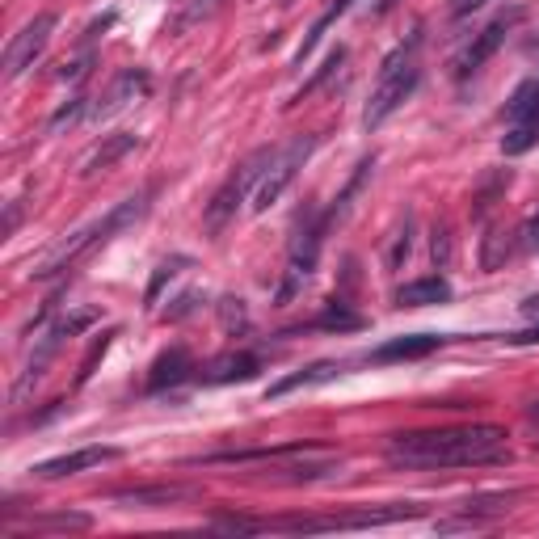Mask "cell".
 <instances>
[{
	"instance_id": "2",
	"label": "cell",
	"mask_w": 539,
	"mask_h": 539,
	"mask_svg": "<svg viewBox=\"0 0 539 539\" xmlns=\"http://www.w3.org/2000/svg\"><path fill=\"white\" fill-rule=\"evenodd\" d=\"M148 211V194H131V198H123L110 215H102V219H93V224H85L81 232H72V236H64V241H55L43 257L34 262V270H30V278H55V274H64V270H72L76 262H81L85 253H93L97 245H106L114 232H123V228H131L139 215Z\"/></svg>"
},
{
	"instance_id": "25",
	"label": "cell",
	"mask_w": 539,
	"mask_h": 539,
	"mask_svg": "<svg viewBox=\"0 0 539 539\" xmlns=\"http://www.w3.org/2000/svg\"><path fill=\"white\" fill-rule=\"evenodd\" d=\"M198 299H203V295H198V291L182 295V299H177V308H169V312H165V321H182V316H190V312L198 308Z\"/></svg>"
},
{
	"instance_id": "5",
	"label": "cell",
	"mask_w": 539,
	"mask_h": 539,
	"mask_svg": "<svg viewBox=\"0 0 539 539\" xmlns=\"http://www.w3.org/2000/svg\"><path fill=\"white\" fill-rule=\"evenodd\" d=\"M270 161H274V148H257L245 165H236V173L228 177L224 186L215 190V198H211V207H207V232H224L228 224H232V215H236V207L245 203V194L262 182L266 177V169H270Z\"/></svg>"
},
{
	"instance_id": "27",
	"label": "cell",
	"mask_w": 539,
	"mask_h": 539,
	"mask_svg": "<svg viewBox=\"0 0 539 539\" xmlns=\"http://www.w3.org/2000/svg\"><path fill=\"white\" fill-rule=\"evenodd\" d=\"M523 249H539V215L523 228Z\"/></svg>"
},
{
	"instance_id": "19",
	"label": "cell",
	"mask_w": 539,
	"mask_h": 539,
	"mask_svg": "<svg viewBox=\"0 0 539 539\" xmlns=\"http://www.w3.org/2000/svg\"><path fill=\"white\" fill-rule=\"evenodd\" d=\"M539 144V118H527V123H514L506 135H502V152L506 156H523L527 148Z\"/></svg>"
},
{
	"instance_id": "13",
	"label": "cell",
	"mask_w": 539,
	"mask_h": 539,
	"mask_svg": "<svg viewBox=\"0 0 539 539\" xmlns=\"http://www.w3.org/2000/svg\"><path fill=\"white\" fill-rule=\"evenodd\" d=\"M451 299V283L447 278H417V283H405L396 291V308H426V304H447Z\"/></svg>"
},
{
	"instance_id": "23",
	"label": "cell",
	"mask_w": 539,
	"mask_h": 539,
	"mask_svg": "<svg viewBox=\"0 0 539 539\" xmlns=\"http://www.w3.org/2000/svg\"><path fill=\"white\" fill-rule=\"evenodd\" d=\"M110 337H114V333H102V337H97V342H93V350L85 354V363H81V384H85V379L93 375V367H97V358H102V354L110 350Z\"/></svg>"
},
{
	"instance_id": "20",
	"label": "cell",
	"mask_w": 539,
	"mask_h": 539,
	"mask_svg": "<svg viewBox=\"0 0 539 539\" xmlns=\"http://www.w3.org/2000/svg\"><path fill=\"white\" fill-rule=\"evenodd\" d=\"M89 514H43L30 518V531H85Z\"/></svg>"
},
{
	"instance_id": "31",
	"label": "cell",
	"mask_w": 539,
	"mask_h": 539,
	"mask_svg": "<svg viewBox=\"0 0 539 539\" xmlns=\"http://www.w3.org/2000/svg\"><path fill=\"white\" fill-rule=\"evenodd\" d=\"M527 417H531V422H539V401H535V405L527 409Z\"/></svg>"
},
{
	"instance_id": "1",
	"label": "cell",
	"mask_w": 539,
	"mask_h": 539,
	"mask_svg": "<svg viewBox=\"0 0 539 539\" xmlns=\"http://www.w3.org/2000/svg\"><path fill=\"white\" fill-rule=\"evenodd\" d=\"M502 426H447V430H417L396 434L388 443V459L396 468H481L510 459Z\"/></svg>"
},
{
	"instance_id": "28",
	"label": "cell",
	"mask_w": 539,
	"mask_h": 539,
	"mask_svg": "<svg viewBox=\"0 0 539 539\" xmlns=\"http://www.w3.org/2000/svg\"><path fill=\"white\" fill-rule=\"evenodd\" d=\"M506 342H510V346H535V342H539V329H527V333H510Z\"/></svg>"
},
{
	"instance_id": "4",
	"label": "cell",
	"mask_w": 539,
	"mask_h": 539,
	"mask_svg": "<svg viewBox=\"0 0 539 539\" xmlns=\"http://www.w3.org/2000/svg\"><path fill=\"white\" fill-rule=\"evenodd\" d=\"M325 228H329V215H308L304 224L295 228V241L287 249V270H283V283H278V304H291V299L304 291V283L312 278L316 262H321V241H325Z\"/></svg>"
},
{
	"instance_id": "14",
	"label": "cell",
	"mask_w": 539,
	"mask_h": 539,
	"mask_svg": "<svg viewBox=\"0 0 539 539\" xmlns=\"http://www.w3.org/2000/svg\"><path fill=\"white\" fill-rule=\"evenodd\" d=\"M135 144H139V139H135L131 131H118V135H110L106 144H97V148H93V152L85 156V169H81V173H85V177H93V173L110 169L114 161H123V156H127V152H131Z\"/></svg>"
},
{
	"instance_id": "12",
	"label": "cell",
	"mask_w": 539,
	"mask_h": 539,
	"mask_svg": "<svg viewBox=\"0 0 539 539\" xmlns=\"http://www.w3.org/2000/svg\"><path fill=\"white\" fill-rule=\"evenodd\" d=\"M144 93H148V76L131 68V72L118 76V81L106 89L102 102L93 106V118H110V114H118V110H127V106L135 102V97H144Z\"/></svg>"
},
{
	"instance_id": "24",
	"label": "cell",
	"mask_w": 539,
	"mask_h": 539,
	"mask_svg": "<svg viewBox=\"0 0 539 539\" xmlns=\"http://www.w3.org/2000/svg\"><path fill=\"white\" fill-rule=\"evenodd\" d=\"M85 110H89L85 102H72V106H64V110H59V114L51 118V131H59V127H72V123H76V118H81Z\"/></svg>"
},
{
	"instance_id": "6",
	"label": "cell",
	"mask_w": 539,
	"mask_h": 539,
	"mask_svg": "<svg viewBox=\"0 0 539 539\" xmlns=\"http://www.w3.org/2000/svg\"><path fill=\"white\" fill-rule=\"evenodd\" d=\"M312 148H316V135H295L291 144L274 148V161H270L266 177H262V182H257V190H253V211H270L278 198L287 194V186L299 177V169L308 165Z\"/></svg>"
},
{
	"instance_id": "30",
	"label": "cell",
	"mask_w": 539,
	"mask_h": 539,
	"mask_svg": "<svg viewBox=\"0 0 539 539\" xmlns=\"http://www.w3.org/2000/svg\"><path fill=\"white\" fill-rule=\"evenodd\" d=\"M523 316H539V295H531L527 304H523Z\"/></svg>"
},
{
	"instance_id": "7",
	"label": "cell",
	"mask_w": 539,
	"mask_h": 539,
	"mask_svg": "<svg viewBox=\"0 0 539 539\" xmlns=\"http://www.w3.org/2000/svg\"><path fill=\"white\" fill-rule=\"evenodd\" d=\"M518 22H523V5H514V9H506V13H497L481 34H472V43L455 55V76H459V81H464V76H472V72H481L489 59L497 55V47L506 43V34H510Z\"/></svg>"
},
{
	"instance_id": "3",
	"label": "cell",
	"mask_w": 539,
	"mask_h": 539,
	"mask_svg": "<svg viewBox=\"0 0 539 539\" xmlns=\"http://www.w3.org/2000/svg\"><path fill=\"white\" fill-rule=\"evenodd\" d=\"M417 43L422 38H409V43H401L388 59H384V68H379V81H375V89H371V102H367V110H363V127L367 131H375L384 118H392L396 110H401L409 97H413V89H417V81H422V68H417Z\"/></svg>"
},
{
	"instance_id": "8",
	"label": "cell",
	"mask_w": 539,
	"mask_h": 539,
	"mask_svg": "<svg viewBox=\"0 0 539 539\" xmlns=\"http://www.w3.org/2000/svg\"><path fill=\"white\" fill-rule=\"evenodd\" d=\"M51 30H55V13H38L34 22H26L22 30L9 38V47H5V76H9V81H13V76H22L34 59L43 55Z\"/></svg>"
},
{
	"instance_id": "9",
	"label": "cell",
	"mask_w": 539,
	"mask_h": 539,
	"mask_svg": "<svg viewBox=\"0 0 539 539\" xmlns=\"http://www.w3.org/2000/svg\"><path fill=\"white\" fill-rule=\"evenodd\" d=\"M123 451L118 447H85V451H68V455H55L47 459V464H38L30 468L38 481H59V476H76V472H85V468H97V464H106V459H118Z\"/></svg>"
},
{
	"instance_id": "29",
	"label": "cell",
	"mask_w": 539,
	"mask_h": 539,
	"mask_svg": "<svg viewBox=\"0 0 539 539\" xmlns=\"http://www.w3.org/2000/svg\"><path fill=\"white\" fill-rule=\"evenodd\" d=\"M17 219H22V203H9V215H5V236H13Z\"/></svg>"
},
{
	"instance_id": "17",
	"label": "cell",
	"mask_w": 539,
	"mask_h": 539,
	"mask_svg": "<svg viewBox=\"0 0 539 539\" xmlns=\"http://www.w3.org/2000/svg\"><path fill=\"white\" fill-rule=\"evenodd\" d=\"M527 118H539V76L523 81L510 93V102H506V127L527 123Z\"/></svg>"
},
{
	"instance_id": "22",
	"label": "cell",
	"mask_w": 539,
	"mask_h": 539,
	"mask_svg": "<svg viewBox=\"0 0 539 539\" xmlns=\"http://www.w3.org/2000/svg\"><path fill=\"white\" fill-rule=\"evenodd\" d=\"M358 325H363V321H358L354 312H346L342 304H329V308H325V316L316 321V329H358Z\"/></svg>"
},
{
	"instance_id": "26",
	"label": "cell",
	"mask_w": 539,
	"mask_h": 539,
	"mask_svg": "<svg viewBox=\"0 0 539 539\" xmlns=\"http://www.w3.org/2000/svg\"><path fill=\"white\" fill-rule=\"evenodd\" d=\"M489 0H451V17H468V13H476V9H485Z\"/></svg>"
},
{
	"instance_id": "11",
	"label": "cell",
	"mask_w": 539,
	"mask_h": 539,
	"mask_svg": "<svg viewBox=\"0 0 539 539\" xmlns=\"http://www.w3.org/2000/svg\"><path fill=\"white\" fill-rule=\"evenodd\" d=\"M257 371H262V358L257 354L228 350V354L211 358V363L203 367V384H245V379H253Z\"/></svg>"
},
{
	"instance_id": "21",
	"label": "cell",
	"mask_w": 539,
	"mask_h": 539,
	"mask_svg": "<svg viewBox=\"0 0 539 539\" xmlns=\"http://www.w3.org/2000/svg\"><path fill=\"white\" fill-rule=\"evenodd\" d=\"M182 266H190V257H173V262H161L152 274V283H148V304H156V295H161V287L169 283V278L182 274Z\"/></svg>"
},
{
	"instance_id": "18",
	"label": "cell",
	"mask_w": 539,
	"mask_h": 539,
	"mask_svg": "<svg viewBox=\"0 0 539 539\" xmlns=\"http://www.w3.org/2000/svg\"><path fill=\"white\" fill-rule=\"evenodd\" d=\"M333 375H342V367H337V363H316V367H308V371L287 375V379H278V384H270V396H287V392H295V388L325 384V379H333Z\"/></svg>"
},
{
	"instance_id": "10",
	"label": "cell",
	"mask_w": 539,
	"mask_h": 539,
	"mask_svg": "<svg viewBox=\"0 0 539 539\" xmlns=\"http://www.w3.org/2000/svg\"><path fill=\"white\" fill-rule=\"evenodd\" d=\"M447 337L438 333H409V337H392V342L371 350V363H409V358H426L434 350H443Z\"/></svg>"
},
{
	"instance_id": "16",
	"label": "cell",
	"mask_w": 539,
	"mask_h": 539,
	"mask_svg": "<svg viewBox=\"0 0 539 539\" xmlns=\"http://www.w3.org/2000/svg\"><path fill=\"white\" fill-rule=\"evenodd\" d=\"M194 489L186 485H152V489H131V493H118L114 502L123 506H173V502H186Z\"/></svg>"
},
{
	"instance_id": "15",
	"label": "cell",
	"mask_w": 539,
	"mask_h": 539,
	"mask_svg": "<svg viewBox=\"0 0 539 539\" xmlns=\"http://www.w3.org/2000/svg\"><path fill=\"white\" fill-rule=\"evenodd\" d=\"M190 354L186 350H169L156 358V367H152V379H148V388L152 392H161V388H173V384H182V379L190 375Z\"/></svg>"
}]
</instances>
